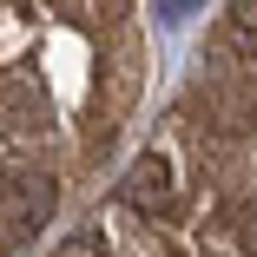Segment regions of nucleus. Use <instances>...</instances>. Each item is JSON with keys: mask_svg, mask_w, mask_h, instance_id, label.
<instances>
[{"mask_svg": "<svg viewBox=\"0 0 257 257\" xmlns=\"http://www.w3.org/2000/svg\"><path fill=\"white\" fill-rule=\"evenodd\" d=\"M53 204H60V185L46 172H20V165L0 172V224H7V237H33L53 218Z\"/></svg>", "mask_w": 257, "mask_h": 257, "instance_id": "f257e3e1", "label": "nucleus"}, {"mask_svg": "<svg viewBox=\"0 0 257 257\" xmlns=\"http://www.w3.org/2000/svg\"><path fill=\"white\" fill-rule=\"evenodd\" d=\"M119 198L132 204L139 218H159V211H172V198H178L172 159H165V152H139V159H132V172L119 178Z\"/></svg>", "mask_w": 257, "mask_h": 257, "instance_id": "f03ea898", "label": "nucleus"}, {"mask_svg": "<svg viewBox=\"0 0 257 257\" xmlns=\"http://www.w3.org/2000/svg\"><path fill=\"white\" fill-rule=\"evenodd\" d=\"M0 106H14V112H20V119H14L20 132L40 125V92H33V79H7V86H0Z\"/></svg>", "mask_w": 257, "mask_h": 257, "instance_id": "7ed1b4c3", "label": "nucleus"}, {"mask_svg": "<svg viewBox=\"0 0 257 257\" xmlns=\"http://www.w3.org/2000/svg\"><path fill=\"white\" fill-rule=\"evenodd\" d=\"M53 257H112V244H106V231H73L53 244Z\"/></svg>", "mask_w": 257, "mask_h": 257, "instance_id": "20e7f679", "label": "nucleus"}, {"mask_svg": "<svg viewBox=\"0 0 257 257\" xmlns=\"http://www.w3.org/2000/svg\"><path fill=\"white\" fill-rule=\"evenodd\" d=\"M231 33L257 46V0H231Z\"/></svg>", "mask_w": 257, "mask_h": 257, "instance_id": "39448f33", "label": "nucleus"}, {"mask_svg": "<svg viewBox=\"0 0 257 257\" xmlns=\"http://www.w3.org/2000/svg\"><path fill=\"white\" fill-rule=\"evenodd\" d=\"M159 14H165V20H185V14H191V0H159Z\"/></svg>", "mask_w": 257, "mask_h": 257, "instance_id": "423d86ee", "label": "nucleus"}]
</instances>
